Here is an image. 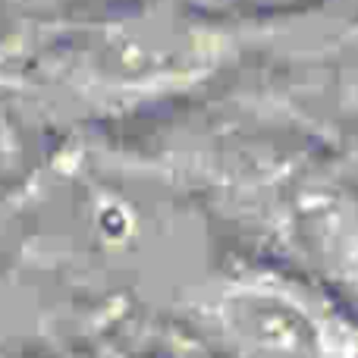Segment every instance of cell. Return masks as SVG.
<instances>
[{
    "label": "cell",
    "mask_w": 358,
    "mask_h": 358,
    "mask_svg": "<svg viewBox=\"0 0 358 358\" xmlns=\"http://www.w3.org/2000/svg\"><path fill=\"white\" fill-rule=\"evenodd\" d=\"M236 48L223 25L173 10L92 25L38 54L31 76L88 110H123L210 79Z\"/></svg>",
    "instance_id": "obj_1"
},
{
    "label": "cell",
    "mask_w": 358,
    "mask_h": 358,
    "mask_svg": "<svg viewBox=\"0 0 358 358\" xmlns=\"http://www.w3.org/2000/svg\"><path fill=\"white\" fill-rule=\"evenodd\" d=\"M208 317L236 358H358V324L280 273L227 280Z\"/></svg>",
    "instance_id": "obj_2"
},
{
    "label": "cell",
    "mask_w": 358,
    "mask_h": 358,
    "mask_svg": "<svg viewBox=\"0 0 358 358\" xmlns=\"http://www.w3.org/2000/svg\"><path fill=\"white\" fill-rule=\"evenodd\" d=\"M236 3H248V6H283V3H296V0H236Z\"/></svg>",
    "instance_id": "obj_3"
}]
</instances>
